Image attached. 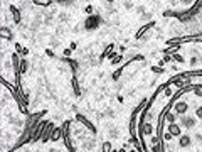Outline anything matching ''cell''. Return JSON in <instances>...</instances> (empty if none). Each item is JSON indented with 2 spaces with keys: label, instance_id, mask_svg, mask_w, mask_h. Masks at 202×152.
<instances>
[{
  "label": "cell",
  "instance_id": "obj_1",
  "mask_svg": "<svg viewBox=\"0 0 202 152\" xmlns=\"http://www.w3.org/2000/svg\"><path fill=\"white\" fill-rule=\"evenodd\" d=\"M174 112L179 115V117H182V115H185L189 112V103L185 100H177L174 103Z\"/></svg>",
  "mask_w": 202,
  "mask_h": 152
},
{
  "label": "cell",
  "instance_id": "obj_2",
  "mask_svg": "<svg viewBox=\"0 0 202 152\" xmlns=\"http://www.w3.org/2000/svg\"><path fill=\"white\" fill-rule=\"evenodd\" d=\"M100 22H101L100 15H89V17L86 19V22H84V29H88V31L96 29L98 26H100Z\"/></svg>",
  "mask_w": 202,
  "mask_h": 152
},
{
  "label": "cell",
  "instance_id": "obj_3",
  "mask_svg": "<svg viewBox=\"0 0 202 152\" xmlns=\"http://www.w3.org/2000/svg\"><path fill=\"white\" fill-rule=\"evenodd\" d=\"M76 120H78V122H79V124H83V125L86 127V129H88V130H89V132H93L94 135H96V127H94V125L91 124V122H89V120H88V118H86V117H84V115H81V113H78V115H76Z\"/></svg>",
  "mask_w": 202,
  "mask_h": 152
},
{
  "label": "cell",
  "instance_id": "obj_4",
  "mask_svg": "<svg viewBox=\"0 0 202 152\" xmlns=\"http://www.w3.org/2000/svg\"><path fill=\"white\" fill-rule=\"evenodd\" d=\"M179 145L182 147V149H187V147H190L192 145V139H190V135H180L179 137Z\"/></svg>",
  "mask_w": 202,
  "mask_h": 152
},
{
  "label": "cell",
  "instance_id": "obj_5",
  "mask_svg": "<svg viewBox=\"0 0 202 152\" xmlns=\"http://www.w3.org/2000/svg\"><path fill=\"white\" fill-rule=\"evenodd\" d=\"M140 130H142V137H143V135H150L153 132V127H152L150 122H140Z\"/></svg>",
  "mask_w": 202,
  "mask_h": 152
},
{
  "label": "cell",
  "instance_id": "obj_6",
  "mask_svg": "<svg viewBox=\"0 0 202 152\" xmlns=\"http://www.w3.org/2000/svg\"><path fill=\"white\" fill-rule=\"evenodd\" d=\"M180 122H182V125L185 127V129H194L195 127V118H192V117H180Z\"/></svg>",
  "mask_w": 202,
  "mask_h": 152
},
{
  "label": "cell",
  "instance_id": "obj_7",
  "mask_svg": "<svg viewBox=\"0 0 202 152\" xmlns=\"http://www.w3.org/2000/svg\"><path fill=\"white\" fill-rule=\"evenodd\" d=\"M153 26H155V22H150V24H145L143 27H140V31L135 34V39H142V36L145 34V32H148V29H152Z\"/></svg>",
  "mask_w": 202,
  "mask_h": 152
},
{
  "label": "cell",
  "instance_id": "obj_8",
  "mask_svg": "<svg viewBox=\"0 0 202 152\" xmlns=\"http://www.w3.org/2000/svg\"><path fill=\"white\" fill-rule=\"evenodd\" d=\"M168 132L174 135V137H180V135H182V129H180V125H177V124H170L168 125Z\"/></svg>",
  "mask_w": 202,
  "mask_h": 152
},
{
  "label": "cell",
  "instance_id": "obj_9",
  "mask_svg": "<svg viewBox=\"0 0 202 152\" xmlns=\"http://www.w3.org/2000/svg\"><path fill=\"white\" fill-rule=\"evenodd\" d=\"M179 51H180V44H175V46L172 44V46H168L167 49H163V54H172V56H174Z\"/></svg>",
  "mask_w": 202,
  "mask_h": 152
},
{
  "label": "cell",
  "instance_id": "obj_10",
  "mask_svg": "<svg viewBox=\"0 0 202 152\" xmlns=\"http://www.w3.org/2000/svg\"><path fill=\"white\" fill-rule=\"evenodd\" d=\"M0 36H2V37L5 39V41H10L14 34H12V31H10L9 27H5V26H3L2 29H0Z\"/></svg>",
  "mask_w": 202,
  "mask_h": 152
},
{
  "label": "cell",
  "instance_id": "obj_11",
  "mask_svg": "<svg viewBox=\"0 0 202 152\" xmlns=\"http://www.w3.org/2000/svg\"><path fill=\"white\" fill-rule=\"evenodd\" d=\"M10 14H12V17H14V22H15V24H20V12H19L17 7L12 5V7H10Z\"/></svg>",
  "mask_w": 202,
  "mask_h": 152
},
{
  "label": "cell",
  "instance_id": "obj_12",
  "mask_svg": "<svg viewBox=\"0 0 202 152\" xmlns=\"http://www.w3.org/2000/svg\"><path fill=\"white\" fill-rule=\"evenodd\" d=\"M61 137H63V129H54V130H52V135H51V140L52 142L59 140Z\"/></svg>",
  "mask_w": 202,
  "mask_h": 152
},
{
  "label": "cell",
  "instance_id": "obj_13",
  "mask_svg": "<svg viewBox=\"0 0 202 152\" xmlns=\"http://www.w3.org/2000/svg\"><path fill=\"white\" fill-rule=\"evenodd\" d=\"M175 112H170V110H168L167 112V115H165V120L168 122V124H175V120H177V117H175Z\"/></svg>",
  "mask_w": 202,
  "mask_h": 152
},
{
  "label": "cell",
  "instance_id": "obj_14",
  "mask_svg": "<svg viewBox=\"0 0 202 152\" xmlns=\"http://www.w3.org/2000/svg\"><path fill=\"white\" fill-rule=\"evenodd\" d=\"M35 5H40V7H51L52 5V0H32Z\"/></svg>",
  "mask_w": 202,
  "mask_h": 152
},
{
  "label": "cell",
  "instance_id": "obj_15",
  "mask_svg": "<svg viewBox=\"0 0 202 152\" xmlns=\"http://www.w3.org/2000/svg\"><path fill=\"white\" fill-rule=\"evenodd\" d=\"M71 83H73L74 93H76V95L79 96V95H81V88H79V83H78V80H76V78H73V80H71Z\"/></svg>",
  "mask_w": 202,
  "mask_h": 152
},
{
  "label": "cell",
  "instance_id": "obj_16",
  "mask_svg": "<svg viewBox=\"0 0 202 152\" xmlns=\"http://www.w3.org/2000/svg\"><path fill=\"white\" fill-rule=\"evenodd\" d=\"M111 149H113V145H111V142H110V140L103 142V152H113Z\"/></svg>",
  "mask_w": 202,
  "mask_h": 152
},
{
  "label": "cell",
  "instance_id": "obj_17",
  "mask_svg": "<svg viewBox=\"0 0 202 152\" xmlns=\"http://www.w3.org/2000/svg\"><path fill=\"white\" fill-rule=\"evenodd\" d=\"M27 68H29L27 59H22V61H20V69H19V71H20V75H22V73H26V71H27Z\"/></svg>",
  "mask_w": 202,
  "mask_h": 152
},
{
  "label": "cell",
  "instance_id": "obj_18",
  "mask_svg": "<svg viewBox=\"0 0 202 152\" xmlns=\"http://www.w3.org/2000/svg\"><path fill=\"white\" fill-rule=\"evenodd\" d=\"M172 61H175V63H179V64H182L184 63V57L179 54V52H177V54H174L172 56Z\"/></svg>",
  "mask_w": 202,
  "mask_h": 152
},
{
  "label": "cell",
  "instance_id": "obj_19",
  "mask_svg": "<svg viewBox=\"0 0 202 152\" xmlns=\"http://www.w3.org/2000/svg\"><path fill=\"white\" fill-rule=\"evenodd\" d=\"M121 71H123V66H121V68H120V69H116V71H115V73H113V76H111V78H113V80H115V81H116V80H118V78H120V76H121Z\"/></svg>",
  "mask_w": 202,
  "mask_h": 152
},
{
  "label": "cell",
  "instance_id": "obj_20",
  "mask_svg": "<svg viewBox=\"0 0 202 152\" xmlns=\"http://www.w3.org/2000/svg\"><path fill=\"white\" fill-rule=\"evenodd\" d=\"M163 93H165V96H174V90H172L170 86H167V88H165V91H163Z\"/></svg>",
  "mask_w": 202,
  "mask_h": 152
},
{
  "label": "cell",
  "instance_id": "obj_21",
  "mask_svg": "<svg viewBox=\"0 0 202 152\" xmlns=\"http://www.w3.org/2000/svg\"><path fill=\"white\" fill-rule=\"evenodd\" d=\"M180 2H182L184 5H192L194 7V2H195V0H180Z\"/></svg>",
  "mask_w": 202,
  "mask_h": 152
},
{
  "label": "cell",
  "instance_id": "obj_22",
  "mask_svg": "<svg viewBox=\"0 0 202 152\" xmlns=\"http://www.w3.org/2000/svg\"><path fill=\"white\" fill-rule=\"evenodd\" d=\"M120 61H121V56H116L113 61H111V64H113V66H116V64L120 63Z\"/></svg>",
  "mask_w": 202,
  "mask_h": 152
},
{
  "label": "cell",
  "instance_id": "obj_23",
  "mask_svg": "<svg viewBox=\"0 0 202 152\" xmlns=\"http://www.w3.org/2000/svg\"><path fill=\"white\" fill-rule=\"evenodd\" d=\"M195 115L199 118H202V106H197V110H195Z\"/></svg>",
  "mask_w": 202,
  "mask_h": 152
},
{
  "label": "cell",
  "instance_id": "obj_24",
  "mask_svg": "<svg viewBox=\"0 0 202 152\" xmlns=\"http://www.w3.org/2000/svg\"><path fill=\"white\" fill-rule=\"evenodd\" d=\"M172 137H174V135H172L170 132H167L165 135H163V140H172Z\"/></svg>",
  "mask_w": 202,
  "mask_h": 152
},
{
  "label": "cell",
  "instance_id": "obj_25",
  "mask_svg": "<svg viewBox=\"0 0 202 152\" xmlns=\"http://www.w3.org/2000/svg\"><path fill=\"white\" fill-rule=\"evenodd\" d=\"M152 71L157 73V75H160V73H163V69L162 68H152Z\"/></svg>",
  "mask_w": 202,
  "mask_h": 152
},
{
  "label": "cell",
  "instance_id": "obj_26",
  "mask_svg": "<svg viewBox=\"0 0 202 152\" xmlns=\"http://www.w3.org/2000/svg\"><path fill=\"white\" fill-rule=\"evenodd\" d=\"M86 12H88V14H91V15H93V7H91V5H88V7H86Z\"/></svg>",
  "mask_w": 202,
  "mask_h": 152
},
{
  "label": "cell",
  "instance_id": "obj_27",
  "mask_svg": "<svg viewBox=\"0 0 202 152\" xmlns=\"http://www.w3.org/2000/svg\"><path fill=\"white\" fill-rule=\"evenodd\" d=\"M195 140H197V142H202V134H197V135H195Z\"/></svg>",
  "mask_w": 202,
  "mask_h": 152
},
{
  "label": "cell",
  "instance_id": "obj_28",
  "mask_svg": "<svg viewBox=\"0 0 202 152\" xmlns=\"http://www.w3.org/2000/svg\"><path fill=\"white\" fill-rule=\"evenodd\" d=\"M73 52V49H64V56H69Z\"/></svg>",
  "mask_w": 202,
  "mask_h": 152
},
{
  "label": "cell",
  "instance_id": "obj_29",
  "mask_svg": "<svg viewBox=\"0 0 202 152\" xmlns=\"http://www.w3.org/2000/svg\"><path fill=\"white\" fill-rule=\"evenodd\" d=\"M190 64H192V66H195V64H197V57H192V59H190Z\"/></svg>",
  "mask_w": 202,
  "mask_h": 152
},
{
  "label": "cell",
  "instance_id": "obj_30",
  "mask_svg": "<svg viewBox=\"0 0 202 152\" xmlns=\"http://www.w3.org/2000/svg\"><path fill=\"white\" fill-rule=\"evenodd\" d=\"M56 2H61V3H66V0H56Z\"/></svg>",
  "mask_w": 202,
  "mask_h": 152
},
{
  "label": "cell",
  "instance_id": "obj_31",
  "mask_svg": "<svg viewBox=\"0 0 202 152\" xmlns=\"http://www.w3.org/2000/svg\"><path fill=\"white\" fill-rule=\"evenodd\" d=\"M106 2H108V3H113V2H115V0H106Z\"/></svg>",
  "mask_w": 202,
  "mask_h": 152
},
{
  "label": "cell",
  "instance_id": "obj_32",
  "mask_svg": "<svg viewBox=\"0 0 202 152\" xmlns=\"http://www.w3.org/2000/svg\"><path fill=\"white\" fill-rule=\"evenodd\" d=\"M168 152H174V150H168Z\"/></svg>",
  "mask_w": 202,
  "mask_h": 152
},
{
  "label": "cell",
  "instance_id": "obj_33",
  "mask_svg": "<svg viewBox=\"0 0 202 152\" xmlns=\"http://www.w3.org/2000/svg\"><path fill=\"white\" fill-rule=\"evenodd\" d=\"M200 86H202V85H200Z\"/></svg>",
  "mask_w": 202,
  "mask_h": 152
}]
</instances>
